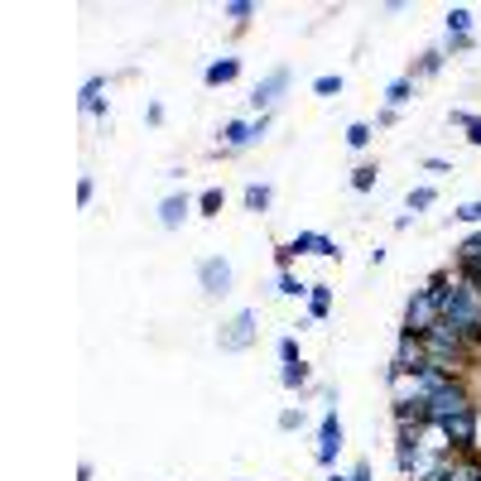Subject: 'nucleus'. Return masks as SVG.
Listing matches in <instances>:
<instances>
[{"instance_id": "obj_1", "label": "nucleus", "mask_w": 481, "mask_h": 481, "mask_svg": "<svg viewBox=\"0 0 481 481\" xmlns=\"http://www.w3.org/2000/svg\"><path fill=\"white\" fill-rule=\"evenodd\" d=\"M467 409H476L472 390H467V376H452L448 386L429 400V423H448L452 414H467Z\"/></svg>"}, {"instance_id": "obj_2", "label": "nucleus", "mask_w": 481, "mask_h": 481, "mask_svg": "<svg viewBox=\"0 0 481 481\" xmlns=\"http://www.w3.org/2000/svg\"><path fill=\"white\" fill-rule=\"evenodd\" d=\"M438 322H443V304L433 299L429 289H414V299H409L404 308V322H400V332H414V337H429Z\"/></svg>"}, {"instance_id": "obj_3", "label": "nucleus", "mask_w": 481, "mask_h": 481, "mask_svg": "<svg viewBox=\"0 0 481 481\" xmlns=\"http://www.w3.org/2000/svg\"><path fill=\"white\" fill-rule=\"evenodd\" d=\"M256 308H240V313H231V318H226L222 322V332H217V347L222 351H246V347H256Z\"/></svg>"}, {"instance_id": "obj_4", "label": "nucleus", "mask_w": 481, "mask_h": 481, "mask_svg": "<svg viewBox=\"0 0 481 481\" xmlns=\"http://www.w3.org/2000/svg\"><path fill=\"white\" fill-rule=\"evenodd\" d=\"M423 366H429L423 337H414V332H400V337H395V357H390V366H386V376H419Z\"/></svg>"}, {"instance_id": "obj_5", "label": "nucleus", "mask_w": 481, "mask_h": 481, "mask_svg": "<svg viewBox=\"0 0 481 481\" xmlns=\"http://www.w3.org/2000/svg\"><path fill=\"white\" fill-rule=\"evenodd\" d=\"M197 285H203L207 299H226L236 285V270H231V260L226 256H207L203 265H197Z\"/></svg>"}, {"instance_id": "obj_6", "label": "nucleus", "mask_w": 481, "mask_h": 481, "mask_svg": "<svg viewBox=\"0 0 481 481\" xmlns=\"http://www.w3.org/2000/svg\"><path fill=\"white\" fill-rule=\"evenodd\" d=\"M342 443H347V433H342V419H337V404L322 414V423H318V467H332L337 462V452H342Z\"/></svg>"}, {"instance_id": "obj_7", "label": "nucleus", "mask_w": 481, "mask_h": 481, "mask_svg": "<svg viewBox=\"0 0 481 481\" xmlns=\"http://www.w3.org/2000/svg\"><path fill=\"white\" fill-rule=\"evenodd\" d=\"M285 87H289V68H270V73L256 82V92H250V106H256L260 116H270V106L285 96Z\"/></svg>"}, {"instance_id": "obj_8", "label": "nucleus", "mask_w": 481, "mask_h": 481, "mask_svg": "<svg viewBox=\"0 0 481 481\" xmlns=\"http://www.w3.org/2000/svg\"><path fill=\"white\" fill-rule=\"evenodd\" d=\"M476 423H481L476 409H467V414H452V419L443 423V433H448L452 452H472V448H476Z\"/></svg>"}, {"instance_id": "obj_9", "label": "nucleus", "mask_w": 481, "mask_h": 481, "mask_svg": "<svg viewBox=\"0 0 481 481\" xmlns=\"http://www.w3.org/2000/svg\"><path fill=\"white\" fill-rule=\"evenodd\" d=\"M289 250L294 256H322V260H342V250H337V240L332 236H322V231H299L289 240Z\"/></svg>"}, {"instance_id": "obj_10", "label": "nucleus", "mask_w": 481, "mask_h": 481, "mask_svg": "<svg viewBox=\"0 0 481 481\" xmlns=\"http://www.w3.org/2000/svg\"><path fill=\"white\" fill-rule=\"evenodd\" d=\"M256 145V131H250V121H226L222 125V140H217V154H240Z\"/></svg>"}, {"instance_id": "obj_11", "label": "nucleus", "mask_w": 481, "mask_h": 481, "mask_svg": "<svg viewBox=\"0 0 481 481\" xmlns=\"http://www.w3.org/2000/svg\"><path fill=\"white\" fill-rule=\"evenodd\" d=\"M193 212V203H188V193H168L164 203H159V226L164 231H178L183 226V217Z\"/></svg>"}, {"instance_id": "obj_12", "label": "nucleus", "mask_w": 481, "mask_h": 481, "mask_svg": "<svg viewBox=\"0 0 481 481\" xmlns=\"http://www.w3.org/2000/svg\"><path fill=\"white\" fill-rule=\"evenodd\" d=\"M106 77H87V82H82V96H77V102H82V111H87V116H106Z\"/></svg>"}, {"instance_id": "obj_13", "label": "nucleus", "mask_w": 481, "mask_h": 481, "mask_svg": "<svg viewBox=\"0 0 481 481\" xmlns=\"http://www.w3.org/2000/svg\"><path fill=\"white\" fill-rule=\"evenodd\" d=\"M236 77H240V59H217V63H207V73H203L207 87H231Z\"/></svg>"}, {"instance_id": "obj_14", "label": "nucleus", "mask_w": 481, "mask_h": 481, "mask_svg": "<svg viewBox=\"0 0 481 481\" xmlns=\"http://www.w3.org/2000/svg\"><path fill=\"white\" fill-rule=\"evenodd\" d=\"M328 313H332V285H313L308 289V318L328 322Z\"/></svg>"}, {"instance_id": "obj_15", "label": "nucleus", "mask_w": 481, "mask_h": 481, "mask_svg": "<svg viewBox=\"0 0 481 481\" xmlns=\"http://www.w3.org/2000/svg\"><path fill=\"white\" fill-rule=\"evenodd\" d=\"M409 102H414V77L404 73V77H395L390 87H386V106H390V111H404Z\"/></svg>"}, {"instance_id": "obj_16", "label": "nucleus", "mask_w": 481, "mask_h": 481, "mask_svg": "<svg viewBox=\"0 0 481 481\" xmlns=\"http://www.w3.org/2000/svg\"><path fill=\"white\" fill-rule=\"evenodd\" d=\"M240 203H246V212H270L275 188H270V183H250V188L240 193Z\"/></svg>"}, {"instance_id": "obj_17", "label": "nucleus", "mask_w": 481, "mask_h": 481, "mask_svg": "<svg viewBox=\"0 0 481 481\" xmlns=\"http://www.w3.org/2000/svg\"><path fill=\"white\" fill-rule=\"evenodd\" d=\"M256 10H260V5H256V0H226V5H222V15H226V20H231V24H236V30H246V24H250V20H256Z\"/></svg>"}, {"instance_id": "obj_18", "label": "nucleus", "mask_w": 481, "mask_h": 481, "mask_svg": "<svg viewBox=\"0 0 481 481\" xmlns=\"http://www.w3.org/2000/svg\"><path fill=\"white\" fill-rule=\"evenodd\" d=\"M476 260H481V231H472L458 250H452V270H467V265H476Z\"/></svg>"}, {"instance_id": "obj_19", "label": "nucleus", "mask_w": 481, "mask_h": 481, "mask_svg": "<svg viewBox=\"0 0 481 481\" xmlns=\"http://www.w3.org/2000/svg\"><path fill=\"white\" fill-rule=\"evenodd\" d=\"M308 289H313V285H304L294 270H279V279H275V294H285V299H304Z\"/></svg>"}, {"instance_id": "obj_20", "label": "nucleus", "mask_w": 481, "mask_h": 481, "mask_svg": "<svg viewBox=\"0 0 481 481\" xmlns=\"http://www.w3.org/2000/svg\"><path fill=\"white\" fill-rule=\"evenodd\" d=\"M279 386H285V390H308V366L304 361L279 366Z\"/></svg>"}, {"instance_id": "obj_21", "label": "nucleus", "mask_w": 481, "mask_h": 481, "mask_svg": "<svg viewBox=\"0 0 481 481\" xmlns=\"http://www.w3.org/2000/svg\"><path fill=\"white\" fill-rule=\"evenodd\" d=\"M443 24H448V34H472V10H467V5H452Z\"/></svg>"}, {"instance_id": "obj_22", "label": "nucleus", "mask_w": 481, "mask_h": 481, "mask_svg": "<svg viewBox=\"0 0 481 481\" xmlns=\"http://www.w3.org/2000/svg\"><path fill=\"white\" fill-rule=\"evenodd\" d=\"M371 140H376V125H366V121H351V125H347V145H351V150H366Z\"/></svg>"}, {"instance_id": "obj_23", "label": "nucleus", "mask_w": 481, "mask_h": 481, "mask_svg": "<svg viewBox=\"0 0 481 481\" xmlns=\"http://www.w3.org/2000/svg\"><path fill=\"white\" fill-rule=\"evenodd\" d=\"M443 59H448L443 49H429V53H423V59L414 63V73H409V77H433L438 68H443Z\"/></svg>"}, {"instance_id": "obj_24", "label": "nucleus", "mask_w": 481, "mask_h": 481, "mask_svg": "<svg viewBox=\"0 0 481 481\" xmlns=\"http://www.w3.org/2000/svg\"><path fill=\"white\" fill-rule=\"evenodd\" d=\"M222 203H226V193H222V188H203V197H197V212H203V217H217Z\"/></svg>"}, {"instance_id": "obj_25", "label": "nucleus", "mask_w": 481, "mask_h": 481, "mask_svg": "<svg viewBox=\"0 0 481 481\" xmlns=\"http://www.w3.org/2000/svg\"><path fill=\"white\" fill-rule=\"evenodd\" d=\"M433 203H438V193H433V188H409V197H404V207H409V212H429Z\"/></svg>"}, {"instance_id": "obj_26", "label": "nucleus", "mask_w": 481, "mask_h": 481, "mask_svg": "<svg viewBox=\"0 0 481 481\" xmlns=\"http://www.w3.org/2000/svg\"><path fill=\"white\" fill-rule=\"evenodd\" d=\"M376 174H380L376 164H361V168H351V188H357V193H371V188H376Z\"/></svg>"}, {"instance_id": "obj_27", "label": "nucleus", "mask_w": 481, "mask_h": 481, "mask_svg": "<svg viewBox=\"0 0 481 481\" xmlns=\"http://www.w3.org/2000/svg\"><path fill=\"white\" fill-rule=\"evenodd\" d=\"M342 87H347L342 73H322V77L313 82V92H318V96H342Z\"/></svg>"}, {"instance_id": "obj_28", "label": "nucleus", "mask_w": 481, "mask_h": 481, "mask_svg": "<svg viewBox=\"0 0 481 481\" xmlns=\"http://www.w3.org/2000/svg\"><path fill=\"white\" fill-rule=\"evenodd\" d=\"M279 361H285V366H294V361H304V351H299V337H279Z\"/></svg>"}, {"instance_id": "obj_29", "label": "nucleus", "mask_w": 481, "mask_h": 481, "mask_svg": "<svg viewBox=\"0 0 481 481\" xmlns=\"http://www.w3.org/2000/svg\"><path fill=\"white\" fill-rule=\"evenodd\" d=\"M472 49H476L472 34H448V44H443V53H472Z\"/></svg>"}, {"instance_id": "obj_30", "label": "nucleus", "mask_w": 481, "mask_h": 481, "mask_svg": "<svg viewBox=\"0 0 481 481\" xmlns=\"http://www.w3.org/2000/svg\"><path fill=\"white\" fill-rule=\"evenodd\" d=\"M304 409H279V429H285V433H294V429H304Z\"/></svg>"}, {"instance_id": "obj_31", "label": "nucleus", "mask_w": 481, "mask_h": 481, "mask_svg": "<svg viewBox=\"0 0 481 481\" xmlns=\"http://www.w3.org/2000/svg\"><path fill=\"white\" fill-rule=\"evenodd\" d=\"M452 217H458V222H472V226H476V222H481V197H476V203H462L458 212H452Z\"/></svg>"}, {"instance_id": "obj_32", "label": "nucleus", "mask_w": 481, "mask_h": 481, "mask_svg": "<svg viewBox=\"0 0 481 481\" xmlns=\"http://www.w3.org/2000/svg\"><path fill=\"white\" fill-rule=\"evenodd\" d=\"M92 197H96V183L82 178V183H77V207H92Z\"/></svg>"}, {"instance_id": "obj_33", "label": "nucleus", "mask_w": 481, "mask_h": 481, "mask_svg": "<svg viewBox=\"0 0 481 481\" xmlns=\"http://www.w3.org/2000/svg\"><path fill=\"white\" fill-rule=\"evenodd\" d=\"M448 125H458V131H467V125H472V111L452 106V111H448Z\"/></svg>"}, {"instance_id": "obj_34", "label": "nucleus", "mask_w": 481, "mask_h": 481, "mask_svg": "<svg viewBox=\"0 0 481 481\" xmlns=\"http://www.w3.org/2000/svg\"><path fill=\"white\" fill-rule=\"evenodd\" d=\"M376 472H371V458H361L357 467H351V481H371Z\"/></svg>"}, {"instance_id": "obj_35", "label": "nucleus", "mask_w": 481, "mask_h": 481, "mask_svg": "<svg viewBox=\"0 0 481 481\" xmlns=\"http://www.w3.org/2000/svg\"><path fill=\"white\" fill-rule=\"evenodd\" d=\"M467 145L481 150V116H472V125H467Z\"/></svg>"}, {"instance_id": "obj_36", "label": "nucleus", "mask_w": 481, "mask_h": 481, "mask_svg": "<svg viewBox=\"0 0 481 481\" xmlns=\"http://www.w3.org/2000/svg\"><path fill=\"white\" fill-rule=\"evenodd\" d=\"M458 275L467 279V285H476V289H481V260H476V265H467V270H458Z\"/></svg>"}, {"instance_id": "obj_37", "label": "nucleus", "mask_w": 481, "mask_h": 481, "mask_svg": "<svg viewBox=\"0 0 481 481\" xmlns=\"http://www.w3.org/2000/svg\"><path fill=\"white\" fill-rule=\"evenodd\" d=\"M423 168H429V174H452L448 159H423Z\"/></svg>"}, {"instance_id": "obj_38", "label": "nucleus", "mask_w": 481, "mask_h": 481, "mask_svg": "<svg viewBox=\"0 0 481 481\" xmlns=\"http://www.w3.org/2000/svg\"><path fill=\"white\" fill-rule=\"evenodd\" d=\"M145 121H150V125H164V106H159V102H150V111H145Z\"/></svg>"}, {"instance_id": "obj_39", "label": "nucleus", "mask_w": 481, "mask_h": 481, "mask_svg": "<svg viewBox=\"0 0 481 481\" xmlns=\"http://www.w3.org/2000/svg\"><path fill=\"white\" fill-rule=\"evenodd\" d=\"M395 121H400V111H390V106H386V111H380V116H376V125H380V131H386V125H395Z\"/></svg>"}, {"instance_id": "obj_40", "label": "nucleus", "mask_w": 481, "mask_h": 481, "mask_svg": "<svg viewBox=\"0 0 481 481\" xmlns=\"http://www.w3.org/2000/svg\"><path fill=\"white\" fill-rule=\"evenodd\" d=\"M77 481H92V462H82V467H77Z\"/></svg>"}, {"instance_id": "obj_41", "label": "nucleus", "mask_w": 481, "mask_h": 481, "mask_svg": "<svg viewBox=\"0 0 481 481\" xmlns=\"http://www.w3.org/2000/svg\"><path fill=\"white\" fill-rule=\"evenodd\" d=\"M328 481H351V476H342V472H332V476H328Z\"/></svg>"}]
</instances>
